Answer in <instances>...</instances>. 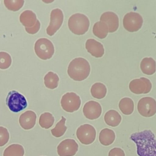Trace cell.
<instances>
[{"instance_id":"5bb4252c","label":"cell","mask_w":156,"mask_h":156,"mask_svg":"<svg viewBox=\"0 0 156 156\" xmlns=\"http://www.w3.org/2000/svg\"><path fill=\"white\" fill-rule=\"evenodd\" d=\"M100 21L107 24L108 32L110 33L116 32L119 27V18L113 12H105L103 13L100 17Z\"/></svg>"},{"instance_id":"d6986e66","label":"cell","mask_w":156,"mask_h":156,"mask_svg":"<svg viewBox=\"0 0 156 156\" xmlns=\"http://www.w3.org/2000/svg\"><path fill=\"white\" fill-rule=\"evenodd\" d=\"M115 132L108 128H105L101 130L99 135V140L103 146H109L112 144L115 140Z\"/></svg>"},{"instance_id":"4316f807","label":"cell","mask_w":156,"mask_h":156,"mask_svg":"<svg viewBox=\"0 0 156 156\" xmlns=\"http://www.w3.org/2000/svg\"><path fill=\"white\" fill-rule=\"evenodd\" d=\"M38 122L42 128L48 129L54 124V117L49 112L43 113L40 115Z\"/></svg>"},{"instance_id":"d4e9b609","label":"cell","mask_w":156,"mask_h":156,"mask_svg":"<svg viewBox=\"0 0 156 156\" xmlns=\"http://www.w3.org/2000/svg\"><path fill=\"white\" fill-rule=\"evenodd\" d=\"M59 77L57 74L49 71L44 77V83L46 88L53 90L58 87Z\"/></svg>"},{"instance_id":"ba28073f","label":"cell","mask_w":156,"mask_h":156,"mask_svg":"<svg viewBox=\"0 0 156 156\" xmlns=\"http://www.w3.org/2000/svg\"><path fill=\"white\" fill-rule=\"evenodd\" d=\"M60 104L66 112L73 113L79 109L81 105L80 98L74 92H68L62 97Z\"/></svg>"},{"instance_id":"83f0119b","label":"cell","mask_w":156,"mask_h":156,"mask_svg":"<svg viewBox=\"0 0 156 156\" xmlns=\"http://www.w3.org/2000/svg\"><path fill=\"white\" fill-rule=\"evenodd\" d=\"M6 8L11 11L16 12L21 9L24 4V0H4Z\"/></svg>"},{"instance_id":"e0dca14e","label":"cell","mask_w":156,"mask_h":156,"mask_svg":"<svg viewBox=\"0 0 156 156\" xmlns=\"http://www.w3.org/2000/svg\"><path fill=\"white\" fill-rule=\"evenodd\" d=\"M140 69L143 73L151 76L156 71V62L152 57H144L140 62Z\"/></svg>"},{"instance_id":"44dd1931","label":"cell","mask_w":156,"mask_h":156,"mask_svg":"<svg viewBox=\"0 0 156 156\" xmlns=\"http://www.w3.org/2000/svg\"><path fill=\"white\" fill-rule=\"evenodd\" d=\"M119 108L126 115H131L134 110V102L130 98H123L119 102Z\"/></svg>"},{"instance_id":"ac0fdd59","label":"cell","mask_w":156,"mask_h":156,"mask_svg":"<svg viewBox=\"0 0 156 156\" xmlns=\"http://www.w3.org/2000/svg\"><path fill=\"white\" fill-rule=\"evenodd\" d=\"M37 21L35 13L30 10L23 12L20 16V21L25 27H32Z\"/></svg>"},{"instance_id":"4fadbf2b","label":"cell","mask_w":156,"mask_h":156,"mask_svg":"<svg viewBox=\"0 0 156 156\" xmlns=\"http://www.w3.org/2000/svg\"><path fill=\"white\" fill-rule=\"evenodd\" d=\"M82 111L85 118L90 120H94L100 117L102 113V107L99 102L90 101L85 104Z\"/></svg>"},{"instance_id":"7a4b0ae2","label":"cell","mask_w":156,"mask_h":156,"mask_svg":"<svg viewBox=\"0 0 156 156\" xmlns=\"http://www.w3.org/2000/svg\"><path fill=\"white\" fill-rule=\"evenodd\" d=\"M90 71V65L88 60L82 57H77L71 61L67 73L74 80L82 81L89 76Z\"/></svg>"},{"instance_id":"6da1fadb","label":"cell","mask_w":156,"mask_h":156,"mask_svg":"<svg viewBox=\"0 0 156 156\" xmlns=\"http://www.w3.org/2000/svg\"><path fill=\"white\" fill-rule=\"evenodd\" d=\"M130 139L135 143L138 156H156V138L151 130L133 133Z\"/></svg>"},{"instance_id":"1f68e13d","label":"cell","mask_w":156,"mask_h":156,"mask_svg":"<svg viewBox=\"0 0 156 156\" xmlns=\"http://www.w3.org/2000/svg\"><path fill=\"white\" fill-rule=\"evenodd\" d=\"M108 156H125V153L122 149L114 147L108 152Z\"/></svg>"},{"instance_id":"7402d4cb","label":"cell","mask_w":156,"mask_h":156,"mask_svg":"<svg viewBox=\"0 0 156 156\" xmlns=\"http://www.w3.org/2000/svg\"><path fill=\"white\" fill-rule=\"evenodd\" d=\"M93 34L100 39L105 38L108 33V26L104 23L99 21L95 23L93 27Z\"/></svg>"},{"instance_id":"30bf717a","label":"cell","mask_w":156,"mask_h":156,"mask_svg":"<svg viewBox=\"0 0 156 156\" xmlns=\"http://www.w3.org/2000/svg\"><path fill=\"white\" fill-rule=\"evenodd\" d=\"M129 88L130 91L134 94H147L152 89V83L149 79L142 77L131 80Z\"/></svg>"},{"instance_id":"f1b7e54d","label":"cell","mask_w":156,"mask_h":156,"mask_svg":"<svg viewBox=\"0 0 156 156\" xmlns=\"http://www.w3.org/2000/svg\"><path fill=\"white\" fill-rule=\"evenodd\" d=\"M12 63V58L6 52H0V69H5L10 67Z\"/></svg>"},{"instance_id":"2e32d148","label":"cell","mask_w":156,"mask_h":156,"mask_svg":"<svg viewBox=\"0 0 156 156\" xmlns=\"http://www.w3.org/2000/svg\"><path fill=\"white\" fill-rule=\"evenodd\" d=\"M37 120L36 113L32 110H27L23 113L19 118V123L24 130L32 129L35 125Z\"/></svg>"},{"instance_id":"9a60e30c","label":"cell","mask_w":156,"mask_h":156,"mask_svg":"<svg viewBox=\"0 0 156 156\" xmlns=\"http://www.w3.org/2000/svg\"><path fill=\"white\" fill-rule=\"evenodd\" d=\"M85 48L92 56L96 58L102 57L104 54L102 44L93 38H89L86 41Z\"/></svg>"},{"instance_id":"5b68a950","label":"cell","mask_w":156,"mask_h":156,"mask_svg":"<svg viewBox=\"0 0 156 156\" xmlns=\"http://www.w3.org/2000/svg\"><path fill=\"white\" fill-rule=\"evenodd\" d=\"M6 104L13 112H19L27 107L26 98L19 92L12 90L9 92L6 98Z\"/></svg>"},{"instance_id":"277c9868","label":"cell","mask_w":156,"mask_h":156,"mask_svg":"<svg viewBox=\"0 0 156 156\" xmlns=\"http://www.w3.org/2000/svg\"><path fill=\"white\" fill-rule=\"evenodd\" d=\"M36 55L41 59L46 60L51 58L54 54V46L52 43L46 38L38 39L34 45Z\"/></svg>"},{"instance_id":"3957f363","label":"cell","mask_w":156,"mask_h":156,"mask_svg":"<svg viewBox=\"0 0 156 156\" xmlns=\"http://www.w3.org/2000/svg\"><path fill=\"white\" fill-rule=\"evenodd\" d=\"M68 26L69 29L77 35L85 34L90 27L88 18L82 13H74L68 19Z\"/></svg>"},{"instance_id":"52a82bcc","label":"cell","mask_w":156,"mask_h":156,"mask_svg":"<svg viewBox=\"0 0 156 156\" xmlns=\"http://www.w3.org/2000/svg\"><path fill=\"white\" fill-rule=\"evenodd\" d=\"M76 136L82 144L88 145L93 143L95 140L96 131L92 125L85 124L80 126L77 128Z\"/></svg>"},{"instance_id":"8992f818","label":"cell","mask_w":156,"mask_h":156,"mask_svg":"<svg viewBox=\"0 0 156 156\" xmlns=\"http://www.w3.org/2000/svg\"><path fill=\"white\" fill-rule=\"evenodd\" d=\"M143 20L140 14L134 12L126 13L122 20L124 28L130 32L139 30L143 26Z\"/></svg>"},{"instance_id":"9c48e42d","label":"cell","mask_w":156,"mask_h":156,"mask_svg":"<svg viewBox=\"0 0 156 156\" xmlns=\"http://www.w3.org/2000/svg\"><path fill=\"white\" fill-rule=\"evenodd\" d=\"M138 113L144 117H151L156 113V101L151 97H144L137 104Z\"/></svg>"},{"instance_id":"f546056e","label":"cell","mask_w":156,"mask_h":156,"mask_svg":"<svg viewBox=\"0 0 156 156\" xmlns=\"http://www.w3.org/2000/svg\"><path fill=\"white\" fill-rule=\"evenodd\" d=\"M10 135L8 130L2 126H0V147L6 144L9 140Z\"/></svg>"},{"instance_id":"cb8c5ba5","label":"cell","mask_w":156,"mask_h":156,"mask_svg":"<svg viewBox=\"0 0 156 156\" xmlns=\"http://www.w3.org/2000/svg\"><path fill=\"white\" fill-rule=\"evenodd\" d=\"M24 149L19 144H12L5 149L3 156H24Z\"/></svg>"},{"instance_id":"7c38bea8","label":"cell","mask_w":156,"mask_h":156,"mask_svg":"<svg viewBox=\"0 0 156 156\" xmlns=\"http://www.w3.org/2000/svg\"><path fill=\"white\" fill-rule=\"evenodd\" d=\"M79 149V145L73 139H65L61 141L57 147L59 156H74Z\"/></svg>"},{"instance_id":"8fae6325","label":"cell","mask_w":156,"mask_h":156,"mask_svg":"<svg viewBox=\"0 0 156 156\" xmlns=\"http://www.w3.org/2000/svg\"><path fill=\"white\" fill-rule=\"evenodd\" d=\"M63 13L61 9H54L50 14V23L46 29V33L49 36L54 35L60 28L63 21Z\"/></svg>"},{"instance_id":"ffe728a7","label":"cell","mask_w":156,"mask_h":156,"mask_svg":"<svg viewBox=\"0 0 156 156\" xmlns=\"http://www.w3.org/2000/svg\"><path fill=\"white\" fill-rule=\"evenodd\" d=\"M104 118L105 123L111 127L118 126L122 119L120 114L115 110H110L107 111L105 113Z\"/></svg>"},{"instance_id":"4dcf8cb0","label":"cell","mask_w":156,"mask_h":156,"mask_svg":"<svg viewBox=\"0 0 156 156\" xmlns=\"http://www.w3.org/2000/svg\"><path fill=\"white\" fill-rule=\"evenodd\" d=\"M40 29V23L37 20L36 23L32 27H25V30L29 34H35L38 32Z\"/></svg>"},{"instance_id":"603a6c76","label":"cell","mask_w":156,"mask_h":156,"mask_svg":"<svg viewBox=\"0 0 156 156\" xmlns=\"http://www.w3.org/2000/svg\"><path fill=\"white\" fill-rule=\"evenodd\" d=\"M90 91L91 96L94 98L101 99L105 96L107 94V88L102 83L96 82L91 86Z\"/></svg>"},{"instance_id":"484cf974","label":"cell","mask_w":156,"mask_h":156,"mask_svg":"<svg viewBox=\"0 0 156 156\" xmlns=\"http://www.w3.org/2000/svg\"><path fill=\"white\" fill-rule=\"evenodd\" d=\"M66 118L62 116L61 119L56 124L54 128L51 129V132L52 135L56 137L59 138L63 136L67 130V127L65 126Z\"/></svg>"}]
</instances>
